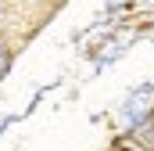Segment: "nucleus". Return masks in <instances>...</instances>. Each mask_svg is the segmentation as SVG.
<instances>
[{
  "label": "nucleus",
  "instance_id": "obj_1",
  "mask_svg": "<svg viewBox=\"0 0 154 151\" xmlns=\"http://www.w3.org/2000/svg\"><path fill=\"white\" fill-rule=\"evenodd\" d=\"M111 151H147V148H143L136 137H118L115 144H111Z\"/></svg>",
  "mask_w": 154,
  "mask_h": 151
}]
</instances>
